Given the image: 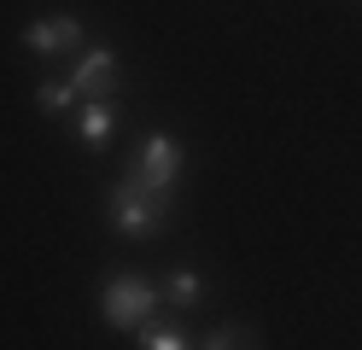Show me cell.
Wrapping results in <instances>:
<instances>
[{
	"label": "cell",
	"mask_w": 362,
	"mask_h": 350,
	"mask_svg": "<svg viewBox=\"0 0 362 350\" xmlns=\"http://www.w3.org/2000/svg\"><path fill=\"white\" fill-rule=\"evenodd\" d=\"M111 129H117V105H111V100H82L76 105V146L105 152L111 146Z\"/></svg>",
	"instance_id": "8992f818"
},
{
	"label": "cell",
	"mask_w": 362,
	"mask_h": 350,
	"mask_svg": "<svg viewBox=\"0 0 362 350\" xmlns=\"http://www.w3.org/2000/svg\"><path fill=\"white\" fill-rule=\"evenodd\" d=\"M105 210H111V228H117L123 240H158V233L170 228L175 193H152V187H141L134 175H123L105 193Z\"/></svg>",
	"instance_id": "6da1fadb"
},
{
	"label": "cell",
	"mask_w": 362,
	"mask_h": 350,
	"mask_svg": "<svg viewBox=\"0 0 362 350\" xmlns=\"http://www.w3.org/2000/svg\"><path fill=\"white\" fill-rule=\"evenodd\" d=\"M134 339H141V350H199V344L187 339V327H181L175 315H152Z\"/></svg>",
	"instance_id": "52a82bcc"
},
{
	"label": "cell",
	"mask_w": 362,
	"mask_h": 350,
	"mask_svg": "<svg viewBox=\"0 0 362 350\" xmlns=\"http://www.w3.org/2000/svg\"><path fill=\"white\" fill-rule=\"evenodd\" d=\"M117 82H123V64H117V53H111V47H82V53H76L71 88L82 93V100H111V93H117Z\"/></svg>",
	"instance_id": "277c9868"
},
{
	"label": "cell",
	"mask_w": 362,
	"mask_h": 350,
	"mask_svg": "<svg viewBox=\"0 0 362 350\" xmlns=\"http://www.w3.org/2000/svg\"><path fill=\"white\" fill-rule=\"evenodd\" d=\"M181 170H187V146L164 129H152L141 140V152L129 158V175L141 187H152V193H181Z\"/></svg>",
	"instance_id": "3957f363"
},
{
	"label": "cell",
	"mask_w": 362,
	"mask_h": 350,
	"mask_svg": "<svg viewBox=\"0 0 362 350\" xmlns=\"http://www.w3.org/2000/svg\"><path fill=\"white\" fill-rule=\"evenodd\" d=\"M35 105L47 111V117H64V111H76V105H82V93L71 88V76H53V82H41V88H35Z\"/></svg>",
	"instance_id": "9c48e42d"
},
{
	"label": "cell",
	"mask_w": 362,
	"mask_h": 350,
	"mask_svg": "<svg viewBox=\"0 0 362 350\" xmlns=\"http://www.w3.org/2000/svg\"><path fill=\"white\" fill-rule=\"evenodd\" d=\"M158 303H164V292L152 286L146 274H111L105 286H100V315L111 333H141V327L158 315Z\"/></svg>",
	"instance_id": "7a4b0ae2"
},
{
	"label": "cell",
	"mask_w": 362,
	"mask_h": 350,
	"mask_svg": "<svg viewBox=\"0 0 362 350\" xmlns=\"http://www.w3.org/2000/svg\"><path fill=\"white\" fill-rule=\"evenodd\" d=\"M199 350H263L257 339V327H245V321H228V327H216V333L199 344Z\"/></svg>",
	"instance_id": "30bf717a"
},
{
	"label": "cell",
	"mask_w": 362,
	"mask_h": 350,
	"mask_svg": "<svg viewBox=\"0 0 362 350\" xmlns=\"http://www.w3.org/2000/svg\"><path fill=\"white\" fill-rule=\"evenodd\" d=\"M158 292H164V303H170V310H181V315H187L193 303L205 298V280H199V269H170V280H164Z\"/></svg>",
	"instance_id": "ba28073f"
},
{
	"label": "cell",
	"mask_w": 362,
	"mask_h": 350,
	"mask_svg": "<svg viewBox=\"0 0 362 350\" xmlns=\"http://www.w3.org/2000/svg\"><path fill=\"white\" fill-rule=\"evenodd\" d=\"M24 47L30 53H41V59H53V53H82L88 47V30H82V18H71V12H53V18H35V23H24Z\"/></svg>",
	"instance_id": "5b68a950"
}]
</instances>
